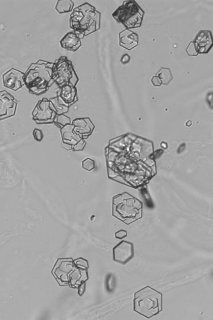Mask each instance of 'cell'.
<instances>
[{"instance_id": "obj_29", "label": "cell", "mask_w": 213, "mask_h": 320, "mask_svg": "<svg viewBox=\"0 0 213 320\" xmlns=\"http://www.w3.org/2000/svg\"><path fill=\"white\" fill-rule=\"evenodd\" d=\"M78 289V294L80 297H82L83 296L86 290V282L82 283L81 284L79 285V287H77Z\"/></svg>"}, {"instance_id": "obj_24", "label": "cell", "mask_w": 213, "mask_h": 320, "mask_svg": "<svg viewBox=\"0 0 213 320\" xmlns=\"http://www.w3.org/2000/svg\"><path fill=\"white\" fill-rule=\"evenodd\" d=\"M186 52L189 56H197L198 54H199L194 42H191L189 43V45L186 48Z\"/></svg>"}, {"instance_id": "obj_21", "label": "cell", "mask_w": 213, "mask_h": 320, "mask_svg": "<svg viewBox=\"0 0 213 320\" xmlns=\"http://www.w3.org/2000/svg\"><path fill=\"white\" fill-rule=\"evenodd\" d=\"M57 115L65 114L69 112V106H68L60 103L59 98L56 96L55 98H51L49 100Z\"/></svg>"}, {"instance_id": "obj_28", "label": "cell", "mask_w": 213, "mask_h": 320, "mask_svg": "<svg viewBox=\"0 0 213 320\" xmlns=\"http://www.w3.org/2000/svg\"><path fill=\"white\" fill-rule=\"evenodd\" d=\"M151 82L155 86H161L162 85V81L158 76H153Z\"/></svg>"}, {"instance_id": "obj_16", "label": "cell", "mask_w": 213, "mask_h": 320, "mask_svg": "<svg viewBox=\"0 0 213 320\" xmlns=\"http://www.w3.org/2000/svg\"><path fill=\"white\" fill-rule=\"evenodd\" d=\"M74 129V126L71 124L60 129L63 142L70 145L72 148L84 140L80 135L75 133Z\"/></svg>"}, {"instance_id": "obj_20", "label": "cell", "mask_w": 213, "mask_h": 320, "mask_svg": "<svg viewBox=\"0 0 213 320\" xmlns=\"http://www.w3.org/2000/svg\"><path fill=\"white\" fill-rule=\"evenodd\" d=\"M74 6V3L71 0H66V1L60 0L57 2L55 9L58 13L64 14L71 12Z\"/></svg>"}, {"instance_id": "obj_22", "label": "cell", "mask_w": 213, "mask_h": 320, "mask_svg": "<svg viewBox=\"0 0 213 320\" xmlns=\"http://www.w3.org/2000/svg\"><path fill=\"white\" fill-rule=\"evenodd\" d=\"M54 124L57 128L62 129L67 125L71 124V119L65 114L57 115Z\"/></svg>"}, {"instance_id": "obj_30", "label": "cell", "mask_w": 213, "mask_h": 320, "mask_svg": "<svg viewBox=\"0 0 213 320\" xmlns=\"http://www.w3.org/2000/svg\"><path fill=\"white\" fill-rule=\"evenodd\" d=\"M131 60L130 56L128 54H125L123 55L122 57H121V63L124 65H127L129 64Z\"/></svg>"}, {"instance_id": "obj_11", "label": "cell", "mask_w": 213, "mask_h": 320, "mask_svg": "<svg viewBox=\"0 0 213 320\" xmlns=\"http://www.w3.org/2000/svg\"><path fill=\"white\" fill-rule=\"evenodd\" d=\"M17 101L6 91H0V121L15 115Z\"/></svg>"}, {"instance_id": "obj_31", "label": "cell", "mask_w": 213, "mask_h": 320, "mask_svg": "<svg viewBox=\"0 0 213 320\" xmlns=\"http://www.w3.org/2000/svg\"><path fill=\"white\" fill-rule=\"evenodd\" d=\"M161 145H162V147L163 148H165V149H166V148H167V143H165V142H163V143H162V144H161Z\"/></svg>"}, {"instance_id": "obj_7", "label": "cell", "mask_w": 213, "mask_h": 320, "mask_svg": "<svg viewBox=\"0 0 213 320\" xmlns=\"http://www.w3.org/2000/svg\"><path fill=\"white\" fill-rule=\"evenodd\" d=\"M144 12L134 0L125 1L112 14L118 23L123 24L127 29L141 26Z\"/></svg>"}, {"instance_id": "obj_9", "label": "cell", "mask_w": 213, "mask_h": 320, "mask_svg": "<svg viewBox=\"0 0 213 320\" xmlns=\"http://www.w3.org/2000/svg\"><path fill=\"white\" fill-rule=\"evenodd\" d=\"M56 115L51 102L46 98L39 101L32 112L33 119L37 124L54 123Z\"/></svg>"}, {"instance_id": "obj_17", "label": "cell", "mask_w": 213, "mask_h": 320, "mask_svg": "<svg viewBox=\"0 0 213 320\" xmlns=\"http://www.w3.org/2000/svg\"><path fill=\"white\" fill-rule=\"evenodd\" d=\"M119 37V45L128 50H132L139 44L138 35L129 29L120 32Z\"/></svg>"}, {"instance_id": "obj_8", "label": "cell", "mask_w": 213, "mask_h": 320, "mask_svg": "<svg viewBox=\"0 0 213 320\" xmlns=\"http://www.w3.org/2000/svg\"><path fill=\"white\" fill-rule=\"evenodd\" d=\"M52 81L59 89L67 84L76 86L79 77L72 62L66 56H61L55 61L52 67Z\"/></svg>"}, {"instance_id": "obj_3", "label": "cell", "mask_w": 213, "mask_h": 320, "mask_svg": "<svg viewBox=\"0 0 213 320\" xmlns=\"http://www.w3.org/2000/svg\"><path fill=\"white\" fill-rule=\"evenodd\" d=\"M54 64L39 60L28 67L24 76L26 88L31 94L41 95L52 85V72Z\"/></svg>"}, {"instance_id": "obj_5", "label": "cell", "mask_w": 213, "mask_h": 320, "mask_svg": "<svg viewBox=\"0 0 213 320\" xmlns=\"http://www.w3.org/2000/svg\"><path fill=\"white\" fill-rule=\"evenodd\" d=\"M52 274L60 285L69 286L73 288L78 287L89 279L88 270L76 266L72 258L58 259Z\"/></svg>"}, {"instance_id": "obj_14", "label": "cell", "mask_w": 213, "mask_h": 320, "mask_svg": "<svg viewBox=\"0 0 213 320\" xmlns=\"http://www.w3.org/2000/svg\"><path fill=\"white\" fill-rule=\"evenodd\" d=\"M72 124L74 126V132L84 139L88 138L95 128L93 121L88 118L75 119Z\"/></svg>"}, {"instance_id": "obj_12", "label": "cell", "mask_w": 213, "mask_h": 320, "mask_svg": "<svg viewBox=\"0 0 213 320\" xmlns=\"http://www.w3.org/2000/svg\"><path fill=\"white\" fill-rule=\"evenodd\" d=\"M25 73L15 69H11L3 75L5 87L14 91L21 89L25 85L24 81Z\"/></svg>"}, {"instance_id": "obj_6", "label": "cell", "mask_w": 213, "mask_h": 320, "mask_svg": "<svg viewBox=\"0 0 213 320\" xmlns=\"http://www.w3.org/2000/svg\"><path fill=\"white\" fill-rule=\"evenodd\" d=\"M133 309L135 312L148 319L163 311V295L146 286L134 294Z\"/></svg>"}, {"instance_id": "obj_19", "label": "cell", "mask_w": 213, "mask_h": 320, "mask_svg": "<svg viewBox=\"0 0 213 320\" xmlns=\"http://www.w3.org/2000/svg\"><path fill=\"white\" fill-rule=\"evenodd\" d=\"M160 79L161 80L162 84L168 85L173 79L170 69L168 68L162 67L157 74Z\"/></svg>"}, {"instance_id": "obj_26", "label": "cell", "mask_w": 213, "mask_h": 320, "mask_svg": "<svg viewBox=\"0 0 213 320\" xmlns=\"http://www.w3.org/2000/svg\"><path fill=\"white\" fill-rule=\"evenodd\" d=\"M33 135L34 138L38 142H41L43 138H44V135L41 129H35L33 130Z\"/></svg>"}, {"instance_id": "obj_2", "label": "cell", "mask_w": 213, "mask_h": 320, "mask_svg": "<svg viewBox=\"0 0 213 320\" xmlns=\"http://www.w3.org/2000/svg\"><path fill=\"white\" fill-rule=\"evenodd\" d=\"M70 26L82 38L99 30L101 13L88 3L74 9L70 16Z\"/></svg>"}, {"instance_id": "obj_4", "label": "cell", "mask_w": 213, "mask_h": 320, "mask_svg": "<svg viewBox=\"0 0 213 320\" xmlns=\"http://www.w3.org/2000/svg\"><path fill=\"white\" fill-rule=\"evenodd\" d=\"M112 215L126 225H130L142 219L143 203L128 192L118 194L113 197Z\"/></svg>"}, {"instance_id": "obj_25", "label": "cell", "mask_w": 213, "mask_h": 320, "mask_svg": "<svg viewBox=\"0 0 213 320\" xmlns=\"http://www.w3.org/2000/svg\"><path fill=\"white\" fill-rule=\"evenodd\" d=\"M74 264L79 268L88 270L89 269L88 261L83 258H79L75 260H74Z\"/></svg>"}, {"instance_id": "obj_32", "label": "cell", "mask_w": 213, "mask_h": 320, "mask_svg": "<svg viewBox=\"0 0 213 320\" xmlns=\"http://www.w3.org/2000/svg\"><path fill=\"white\" fill-rule=\"evenodd\" d=\"M186 125L188 126V127H190V126L192 125L191 121H188V122L186 123Z\"/></svg>"}, {"instance_id": "obj_13", "label": "cell", "mask_w": 213, "mask_h": 320, "mask_svg": "<svg viewBox=\"0 0 213 320\" xmlns=\"http://www.w3.org/2000/svg\"><path fill=\"white\" fill-rule=\"evenodd\" d=\"M199 54H207L212 47V36L209 31H201L197 34L194 41Z\"/></svg>"}, {"instance_id": "obj_1", "label": "cell", "mask_w": 213, "mask_h": 320, "mask_svg": "<svg viewBox=\"0 0 213 320\" xmlns=\"http://www.w3.org/2000/svg\"><path fill=\"white\" fill-rule=\"evenodd\" d=\"M105 155L108 177L126 186L142 187L156 176L151 140L126 134L110 140Z\"/></svg>"}, {"instance_id": "obj_15", "label": "cell", "mask_w": 213, "mask_h": 320, "mask_svg": "<svg viewBox=\"0 0 213 320\" xmlns=\"http://www.w3.org/2000/svg\"><path fill=\"white\" fill-rule=\"evenodd\" d=\"M57 97L61 103L69 107L78 100L76 86L71 84H67L62 86L60 89V91L58 92Z\"/></svg>"}, {"instance_id": "obj_23", "label": "cell", "mask_w": 213, "mask_h": 320, "mask_svg": "<svg viewBox=\"0 0 213 320\" xmlns=\"http://www.w3.org/2000/svg\"><path fill=\"white\" fill-rule=\"evenodd\" d=\"M82 167L86 171H93L95 168V162L93 159L86 158L82 162Z\"/></svg>"}, {"instance_id": "obj_10", "label": "cell", "mask_w": 213, "mask_h": 320, "mask_svg": "<svg viewBox=\"0 0 213 320\" xmlns=\"http://www.w3.org/2000/svg\"><path fill=\"white\" fill-rule=\"evenodd\" d=\"M113 260L115 263L125 265L135 256L134 246L132 242L123 241L113 249Z\"/></svg>"}, {"instance_id": "obj_18", "label": "cell", "mask_w": 213, "mask_h": 320, "mask_svg": "<svg viewBox=\"0 0 213 320\" xmlns=\"http://www.w3.org/2000/svg\"><path fill=\"white\" fill-rule=\"evenodd\" d=\"M62 48L72 52H76L81 46L80 36L75 32H70L60 41Z\"/></svg>"}, {"instance_id": "obj_27", "label": "cell", "mask_w": 213, "mask_h": 320, "mask_svg": "<svg viewBox=\"0 0 213 320\" xmlns=\"http://www.w3.org/2000/svg\"><path fill=\"white\" fill-rule=\"evenodd\" d=\"M128 236V231L123 229L115 232V237L117 239L123 240Z\"/></svg>"}]
</instances>
